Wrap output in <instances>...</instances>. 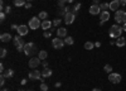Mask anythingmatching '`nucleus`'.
<instances>
[{"label":"nucleus","mask_w":126,"mask_h":91,"mask_svg":"<svg viewBox=\"0 0 126 91\" xmlns=\"http://www.w3.org/2000/svg\"><path fill=\"white\" fill-rule=\"evenodd\" d=\"M3 75H4L5 77H8V78H12V77L14 76V70H13V68H8V70L4 71Z\"/></svg>","instance_id":"20"},{"label":"nucleus","mask_w":126,"mask_h":91,"mask_svg":"<svg viewBox=\"0 0 126 91\" xmlns=\"http://www.w3.org/2000/svg\"><path fill=\"white\" fill-rule=\"evenodd\" d=\"M28 77L30 80H40L42 78V72H39L38 70H33L28 73Z\"/></svg>","instance_id":"10"},{"label":"nucleus","mask_w":126,"mask_h":91,"mask_svg":"<svg viewBox=\"0 0 126 91\" xmlns=\"http://www.w3.org/2000/svg\"><path fill=\"white\" fill-rule=\"evenodd\" d=\"M57 36L59 38H66L67 37V29L66 28H58L57 29Z\"/></svg>","instance_id":"18"},{"label":"nucleus","mask_w":126,"mask_h":91,"mask_svg":"<svg viewBox=\"0 0 126 91\" xmlns=\"http://www.w3.org/2000/svg\"><path fill=\"white\" fill-rule=\"evenodd\" d=\"M4 71H5L4 65H3V63H0V72H3V73H4Z\"/></svg>","instance_id":"38"},{"label":"nucleus","mask_w":126,"mask_h":91,"mask_svg":"<svg viewBox=\"0 0 126 91\" xmlns=\"http://www.w3.org/2000/svg\"><path fill=\"white\" fill-rule=\"evenodd\" d=\"M109 81L111 84H120L121 82V75L120 73H109Z\"/></svg>","instance_id":"6"},{"label":"nucleus","mask_w":126,"mask_h":91,"mask_svg":"<svg viewBox=\"0 0 126 91\" xmlns=\"http://www.w3.org/2000/svg\"><path fill=\"white\" fill-rule=\"evenodd\" d=\"M27 1H32V0H27Z\"/></svg>","instance_id":"51"},{"label":"nucleus","mask_w":126,"mask_h":91,"mask_svg":"<svg viewBox=\"0 0 126 91\" xmlns=\"http://www.w3.org/2000/svg\"><path fill=\"white\" fill-rule=\"evenodd\" d=\"M54 86L58 89V87H61V86H62V84H61V82H56V85H54Z\"/></svg>","instance_id":"45"},{"label":"nucleus","mask_w":126,"mask_h":91,"mask_svg":"<svg viewBox=\"0 0 126 91\" xmlns=\"http://www.w3.org/2000/svg\"><path fill=\"white\" fill-rule=\"evenodd\" d=\"M27 3H25V0H14V5L16 8H20V6H24Z\"/></svg>","instance_id":"22"},{"label":"nucleus","mask_w":126,"mask_h":91,"mask_svg":"<svg viewBox=\"0 0 126 91\" xmlns=\"http://www.w3.org/2000/svg\"><path fill=\"white\" fill-rule=\"evenodd\" d=\"M5 18H6V14H5L4 12H1V13H0V20H1V22H4Z\"/></svg>","instance_id":"36"},{"label":"nucleus","mask_w":126,"mask_h":91,"mask_svg":"<svg viewBox=\"0 0 126 91\" xmlns=\"http://www.w3.org/2000/svg\"><path fill=\"white\" fill-rule=\"evenodd\" d=\"M64 4H66V1H64V0H58V6H59V8H63V6H66Z\"/></svg>","instance_id":"35"},{"label":"nucleus","mask_w":126,"mask_h":91,"mask_svg":"<svg viewBox=\"0 0 126 91\" xmlns=\"http://www.w3.org/2000/svg\"><path fill=\"white\" fill-rule=\"evenodd\" d=\"M28 27H29L30 29H33V30L38 29L39 27H42V22H40V19H39L38 17H33V18H30L29 23H28Z\"/></svg>","instance_id":"5"},{"label":"nucleus","mask_w":126,"mask_h":91,"mask_svg":"<svg viewBox=\"0 0 126 91\" xmlns=\"http://www.w3.org/2000/svg\"><path fill=\"white\" fill-rule=\"evenodd\" d=\"M24 6H25L27 9H30V8H32V4H29V3H27V4L24 5Z\"/></svg>","instance_id":"41"},{"label":"nucleus","mask_w":126,"mask_h":91,"mask_svg":"<svg viewBox=\"0 0 126 91\" xmlns=\"http://www.w3.org/2000/svg\"><path fill=\"white\" fill-rule=\"evenodd\" d=\"M120 5L121 6H125L126 5V0H120Z\"/></svg>","instance_id":"39"},{"label":"nucleus","mask_w":126,"mask_h":91,"mask_svg":"<svg viewBox=\"0 0 126 91\" xmlns=\"http://www.w3.org/2000/svg\"><path fill=\"white\" fill-rule=\"evenodd\" d=\"M40 89H42V91H47V90H48V85H46L44 82H42V85H40Z\"/></svg>","instance_id":"33"},{"label":"nucleus","mask_w":126,"mask_h":91,"mask_svg":"<svg viewBox=\"0 0 126 91\" xmlns=\"http://www.w3.org/2000/svg\"><path fill=\"white\" fill-rule=\"evenodd\" d=\"M18 27H19V25H15V24H13V25H12V29L16 30V29H18Z\"/></svg>","instance_id":"44"},{"label":"nucleus","mask_w":126,"mask_h":91,"mask_svg":"<svg viewBox=\"0 0 126 91\" xmlns=\"http://www.w3.org/2000/svg\"><path fill=\"white\" fill-rule=\"evenodd\" d=\"M94 47H97V48H100V47H101V43H100V42H96V43H94Z\"/></svg>","instance_id":"42"},{"label":"nucleus","mask_w":126,"mask_h":91,"mask_svg":"<svg viewBox=\"0 0 126 91\" xmlns=\"http://www.w3.org/2000/svg\"><path fill=\"white\" fill-rule=\"evenodd\" d=\"M100 19H101L100 25H103V23H105V22H107V20L110 19V13L107 12V10H105V12H101V14H100Z\"/></svg>","instance_id":"13"},{"label":"nucleus","mask_w":126,"mask_h":91,"mask_svg":"<svg viewBox=\"0 0 126 91\" xmlns=\"http://www.w3.org/2000/svg\"><path fill=\"white\" fill-rule=\"evenodd\" d=\"M64 44H66L64 40H62L59 37H57V38H54L53 40H52V46H53V48H56V49L63 48V46H64Z\"/></svg>","instance_id":"7"},{"label":"nucleus","mask_w":126,"mask_h":91,"mask_svg":"<svg viewBox=\"0 0 126 91\" xmlns=\"http://www.w3.org/2000/svg\"><path fill=\"white\" fill-rule=\"evenodd\" d=\"M122 30H125V32H126V23H124V27H122Z\"/></svg>","instance_id":"46"},{"label":"nucleus","mask_w":126,"mask_h":91,"mask_svg":"<svg viewBox=\"0 0 126 91\" xmlns=\"http://www.w3.org/2000/svg\"><path fill=\"white\" fill-rule=\"evenodd\" d=\"M52 27H53V22H49L48 19H46V20H43V22H42V28H43L44 30H48V29H50Z\"/></svg>","instance_id":"15"},{"label":"nucleus","mask_w":126,"mask_h":91,"mask_svg":"<svg viewBox=\"0 0 126 91\" xmlns=\"http://www.w3.org/2000/svg\"><path fill=\"white\" fill-rule=\"evenodd\" d=\"M0 40H1L3 43H8L9 40H12V34H9V33H3L1 36H0Z\"/></svg>","instance_id":"16"},{"label":"nucleus","mask_w":126,"mask_h":91,"mask_svg":"<svg viewBox=\"0 0 126 91\" xmlns=\"http://www.w3.org/2000/svg\"><path fill=\"white\" fill-rule=\"evenodd\" d=\"M35 52H37V47H35V44L33 42L25 43V46H24V53L27 56H33Z\"/></svg>","instance_id":"4"},{"label":"nucleus","mask_w":126,"mask_h":91,"mask_svg":"<svg viewBox=\"0 0 126 91\" xmlns=\"http://www.w3.org/2000/svg\"><path fill=\"white\" fill-rule=\"evenodd\" d=\"M79 9H81V4L78 3V4H76L75 6H73V8L71 9V13H73V14H76V13L78 12V10H79Z\"/></svg>","instance_id":"26"},{"label":"nucleus","mask_w":126,"mask_h":91,"mask_svg":"<svg viewBox=\"0 0 126 91\" xmlns=\"http://www.w3.org/2000/svg\"><path fill=\"white\" fill-rule=\"evenodd\" d=\"M38 18L42 19V20H46V19L48 18V13H47V12H40V13L38 14Z\"/></svg>","instance_id":"24"},{"label":"nucleus","mask_w":126,"mask_h":91,"mask_svg":"<svg viewBox=\"0 0 126 91\" xmlns=\"http://www.w3.org/2000/svg\"><path fill=\"white\" fill-rule=\"evenodd\" d=\"M13 42H14V46L16 47V49H18V52H24L25 42L23 40V37L22 36H15L14 39H13Z\"/></svg>","instance_id":"2"},{"label":"nucleus","mask_w":126,"mask_h":91,"mask_svg":"<svg viewBox=\"0 0 126 91\" xmlns=\"http://www.w3.org/2000/svg\"><path fill=\"white\" fill-rule=\"evenodd\" d=\"M75 19H76V14H73V13H67L66 14V17H64V23L67 24V25H69V24H72L73 22H75Z\"/></svg>","instance_id":"12"},{"label":"nucleus","mask_w":126,"mask_h":91,"mask_svg":"<svg viewBox=\"0 0 126 91\" xmlns=\"http://www.w3.org/2000/svg\"><path fill=\"white\" fill-rule=\"evenodd\" d=\"M64 43L68 44V46H72L73 43H75V39H73L72 37H69V36H67V37L64 38Z\"/></svg>","instance_id":"23"},{"label":"nucleus","mask_w":126,"mask_h":91,"mask_svg":"<svg viewBox=\"0 0 126 91\" xmlns=\"http://www.w3.org/2000/svg\"><path fill=\"white\" fill-rule=\"evenodd\" d=\"M50 36H52V34H50V30H49V32H48V30H46V32L43 33V37H44V38H49Z\"/></svg>","instance_id":"37"},{"label":"nucleus","mask_w":126,"mask_h":91,"mask_svg":"<svg viewBox=\"0 0 126 91\" xmlns=\"http://www.w3.org/2000/svg\"><path fill=\"white\" fill-rule=\"evenodd\" d=\"M40 58L39 57H32L29 59V67L30 68H37L38 66H40Z\"/></svg>","instance_id":"9"},{"label":"nucleus","mask_w":126,"mask_h":91,"mask_svg":"<svg viewBox=\"0 0 126 91\" xmlns=\"http://www.w3.org/2000/svg\"><path fill=\"white\" fill-rule=\"evenodd\" d=\"M47 56H48V53L46 52V51H40V52L38 53V57H39L40 59H43V61L47 58Z\"/></svg>","instance_id":"25"},{"label":"nucleus","mask_w":126,"mask_h":91,"mask_svg":"<svg viewBox=\"0 0 126 91\" xmlns=\"http://www.w3.org/2000/svg\"><path fill=\"white\" fill-rule=\"evenodd\" d=\"M18 91H24V90H18Z\"/></svg>","instance_id":"50"},{"label":"nucleus","mask_w":126,"mask_h":91,"mask_svg":"<svg viewBox=\"0 0 126 91\" xmlns=\"http://www.w3.org/2000/svg\"><path fill=\"white\" fill-rule=\"evenodd\" d=\"M4 13H5V14H10V13H12V8H10V6H5Z\"/></svg>","instance_id":"34"},{"label":"nucleus","mask_w":126,"mask_h":91,"mask_svg":"<svg viewBox=\"0 0 126 91\" xmlns=\"http://www.w3.org/2000/svg\"><path fill=\"white\" fill-rule=\"evenodd\" d=\"M20 84H22V85H25V84H27V80H25V78H23L22 81H20Z\"/></svg>","instance_id":"43"},{"label":"nucleus","mask_w":126,"mask_h":91,"mask_svg":"<svg viewBox=\"0 0 126 91\" xmlns=\"http://www.w3.org/2000/svg\"><path fill=\"white\" fill-rule=\"evenodd\" d=\"M42 65H43V67H44V68H47V67H48V62H47V61H44V62L42 63Z\"/></svg>","instance_id":"40"},{"label":"nucleus","mask_w":126,"mask_h":91,"mask_svg":"<svg viewBox=\"0 0 126 91\" xmlns=\"http://www.w3.org/2000/svg\"><path fill=\"white\" fill-rule=\"evenodd\" d=\"M94 47V43H92V42H86L85 43V48L86 49H92Z\"/></svg>","instance_id":"29"},{"label":"nucleus","mask_w":126,"mask_h":91,"mask_svg":"<svg viewBox=\"0 0 126 91\" xmlns=\"http://www.w3.org/2000/svg\"><path fill=\"white\" fill-rule=\"evenodd\" d=\"M92 91H101V90H100V89H93Z\"/></svg>","instance_id":"48"},{"label":"nucleus","mask_w":126,"mask_h":91,"mask_svg":"<svg viewBox=\"0 0 126 91\" xmlns=\"http://www.w3.org/2000/svg\"><path fill=\"white\" fill-rule=\"evenodd\" d=\"M6 55H8V51H6L5 48H1V49H0V57H1V58L6 57Z\"/></svg>","instance_id":"30"},{"label":"nucleus","mask_w":126,"mask_h":91,"mask_svg":"<svg viewBox=\"0 0 126 91\" xmlns=\"http://www.w3.org/2000/svg\"><path fill=\"white\" fill-rule=\"evenodd\" d=\"M69 12H71V8H68V6H63V8H61L59 13H58V18H59V17H63V18H64L66 14L69 13Z\"/></svg>","instance_id":"17"},{"label":"nucleus","mask_w":126,"mask_h":91,"mask_svg":"<svg viewBox=\"0 0 126 91\" xmlns=\"http://www.w3.org/2000/svg\"><path fill=\"white\" fill-rule=\"evenodd\" d=\"M109 33H110V37L112 39L113 38H120L121 33H122V27H120L119 24H113V25H111Z\"/></svg>","instance_id":"1"},{"label":"nucleus","mask_w":126,"mask_h":91,"mask_svg":"<svg viewBox=\"0 0 126 91\" xmlns=\"http://www.w3.org/2000/svg\"><path fill=\"white\" fill-rule=\"evenodd\" d=\"M52 76V70L50 68H44L43 71H42V77H44V78H48V77H50Z\"/></svg>","instance_id":"19"},{"label":"nucleus","mask_w":126,"mask_h":91,"mask_svg":"<svg viewBox=\"0 0 126 91\" xmlns=\"http://www.w3.org/2000/svg\"><path fill=\"white\" fill-rule=\"evenodd\" d=\"M64 1H66V3H73L75 0H64Z\"/></svg>","instance_id":"47"},{"label":"nucleus","mask_w":126,"mask_h":91,"mask_svg":"<svg viewBox=\"0 0 126 91\" xmlns=\"http://www.w3.org/2000/svg\"><path fill=\"white\" fill-rule=\"evenodd\" d=\"M29 91H33V90H29Z\"/></svg>","instance_id":"52"},{"label":"nucleus","mask_w":126,"mask_h":91,"mask_svg":"<svg viewBox=\"0 0 126 91\" xmlns=\"http://www.w3.org/2000/svg\"><path fill=\"white\" fill-rule=\"evenodd\" d=\"M115 22L119 24L126 23V12L125 10H117V12H115Z\"/></svg>","instance_id":"3"},{"label":"nucleus","mask_w":126,"mask_h":91,"mask_svg":"<svg viewBox=\"0 0 126 91\" xmlns=\"http://www.w3.org/2000/svg\"><path fill=\"white\" fill-rule=\"evenodd\" d=\"M29 29H30V28H29L28 25H24V24H22V25H19V27H18L16 32H18V34H19V36L24 37V36H27V34H28Z\"/></svg>","instance_id":"8"},{"label":"nucleus","mask_w":126,"mask_h":91,"mask_svg":"<svg viewBox=\"0 0 126 91\" xmlns=\"http://www.w3.org/2000/svg\"><path fill=\"white\" fill-rule=\"evenodd\" d=\"M125 44H126V39H125L124 37L117 38V40H116V46H117V47H124Z\"/></svg>","instance_id":"21"},{"label":"nucleus","mask_w":126,"mask_h":91,"mask_svg":"<svg viewBox=\"0 0 126 91\" xmlns=\"http://www.w3.org/2000/svg\"><path fill=\"white\" fill-rule=\"evenodd\" d=\"M5 76L4 75H1V76H0V86H4V84H5Z\"/></svg>","instance_id":"31"},{"label":"nucleus","mask_w":126,"mask_h":91,"mask_svg":"<svg viewBox=\"0 0 126 91\" xmlns=\"http://www.w3.org/2000/svg\"><path fill=\"white\" fill-rule=\"evenodd\" d=\"M1 91H9V90H6V89H3V90H1Z\"/></svg>","instance_id":"49"},{"label":"nucleus","mask_w":126,"mask_h":91,"mask_svg":"<svg viewBox=\"0 0 126 91\" xmlns=\"http://www.w3.org/2000/svg\"><path fill=\"white\" fill-rule=\"evenodd\" d=\"M100 8H101V12H105V10L110 9V4H109V3H102V4L100 5Z\"/></svg>","instance_id":"27"},{"label":"nucleus","mask_w":126,"mask_h":91,"mask_svg":"<svg viewBox=\"0 0 126 91\" xmlns=\"http://www.w3.org/2000/svg\"><path fill=\"white\" fill-rule=\"evenodd\" d=\"M103 71H105L106 73H111V72H112V66H110V65H106V66L103 67Z\"/></svg>","instance_id":"28"},{"label":"nucleus","mask_w":126,"mask_h":91,"mask_svg":"<svg viewBox=\"0 0 126 91\" xmlns=\"http://www.w3.org/2000/svg\"><path fill=\"white\" fill-rule=\"evenodd\" d=\"M119 6H120V0H112L110 3V10H112V12H117Z\"/></svg>","instance_id":"14"},{"label":"nucleus","mask_w":126,"mask_h":91,"mask_svg":"<svg viewBox=\"0 0 126 91\" xmlns=\"http://www.w3.org/2000/svg\"><path fill=\"white\" fill-rule=\"evenodd\" d=\"M90 14H92V15H98V14H101V8H100V5H98V4H92V5L90 6Z\"/></svg>","instance_id":"11"},{"label":"nucleus","mask_w":126,"mask_h":91,"mask_svg":"<svg viewBox=\"0 0 126 91\" xmlns=\"http://www.w3.org/2000/svg\"><path fill=\"white\" fill-rule=\"evenodd\" d=\"M61 22H62L61 18H56V19L53 20V25H59V24H61Z\"/></svg>","instance_id":"32"}]
</instances>
